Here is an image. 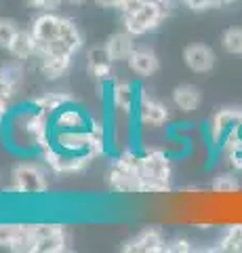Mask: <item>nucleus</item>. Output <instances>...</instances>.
Wrapping results in <instances>:
<instances>
[{
    "label": "nucleus",
    "instance_id": "nucleus-1",
    "mask_svg": "<svg viewBox=\"0 0 242 253\" xmlns=\"http://www.w3.org/2000/svg\"><path fill=\"white\" fill-rule=\"evenodd\" d=\"M6 137L19 152H42L51 144V116L28 101L6 118Z\"/></svg>",
    "mask_w": 242,
    "mask_h": 253
},
{
    "label": "nucleus",
    "instance_id": "nucleus-2",
    "mask_svg": "<svg viewBox=\"0 0 242 253\" xmlns=\"http://www.w3.org/2000/svg\"><path fill=\"white\" fill-rule=\"evenodd\" d=\"M173 163L165 150H147L141 154V194H162L171 190Z\"/></svg>",
    "mask_w": 242,
    "mask_h": 253
},
{
    "label": "nucleus",
    "instance_id": "nucleus-3",
    "mask_svg": "<svg viewBox=\"0 0 242 253\" xmlns=\"http://www.w3.org/2000/svg\"><path fill=\"white\" fill-rule=\"evenodd\" d=\"M107 184L118 194L141 192V154L131 148L122 150L107 173Z\"/></svg>",
    "mask_w": 242,
    "mask_h": 253
},
{
    "label": "nucleus",
    "instance_id": "nucleus-4",
    "mask_svg": "<svg viewBox=\"0 0 242 253\" xmlns=\"http://www.w3.org/2000/svg\"><path fill=\"white\" fill-rule=\"evenodd\" d=\"M13 190L17 194H44L49 179L42 167L36 163H19L13 167Z\"/></svg>",
    "mask_w": 242,
    "mask_h": 253
},
{
    "label": "nucleus",
    "instance_id": "nucleus-5",
    "mask_svg": "<svg viewBox=\"0 0 242 253\" xmlns=\"http://www.w3.org/2000/svg\"><path fill=\"white\" fill-rule=\"evenodd\" d=\"M169 13V4H158V2H145L137 13H133L131 17H122L124 30L131 36H143L145 32L158 28L162 19Z\"/></svg>",
    "mask_w": 242,
    "mask_h": 253
},
{
    "label": "nucleus",
    "instance_id": "nucleus-6",
    "mask_svg": "<svg viewBox=\"0 0 242 253\" xmlns=\"http://www.w3.org/2000/svg\"><path fill=\"white\" fill-rule=\"evenodd\" d=\"M40 154H42L44 165L53 173H80V171H84L93 163V156L64 152V150H59L55 144H53V141L42 150Z\"/></svg>",
    "mask_w": 242,
    "mask_h": 253
},
{
    "label": "nucleus",
    "instance_id": "nucleus-7",
    "mask_svg": "<svg viewBox=\"0 0 242 253\" xmlns=\"http://www.w3.org/2000/svg\"><path fill=\"white\" fill-rule=\"evenodd\" d=\"M0 247H6L17 253H34L32 224L0 221Z\"/></svg>",
    "mask_w": 242,
    "mask_h": 253
},
{
    "label": "nucleus",
    "instance_id": "nucleus-8",
    "mask_svg": "<svg viewBox=\"0 0 242 253\" xmlns=\"http://www.w3.org/2000/svg\"><path fill=\"white\" fill-rule=\"evenodd\" d=\"M34 253H61L68 247L66 228L61 224H32Z\"/></svg>",
    "mask_w": 242,
    "mask_h": 253
},
{
    "label": "nucleus",
    "instance_id": "nucleus-9",
    "mask_svg": "<svg viewBox=\"0 0 242 253\" xmlns=\"http://www.w3.org/2000/svg\"><path fill=\"white\" fill-rule=\"evenodd\" d=\"M91 123H93V116L87 110H82L76 101L59 108L57 112L51 114V131H82V129H89Z\"/></svg>",
    "mask_w": 242,
    "mask_h": 253
},
{
    "label": "nucleus",
    "instance_id": "nucleus-10",
    "mask_svg": "<svg viewBox=\"0 0 242 253\" xmlns=\"http://www.w3.org/2000/svg\"><path fill=\"white\" fill-rule=\"evenodd\" d=\"M242 126V108H223L219 110L208 125V137L215 146L223 144V139L230 135L232 131H236Z\"/></svg>",
    "mask_w": 242,
    "mask_h": 253
},
{
    "label": "nucleus",
    "instance_id": "nucleus-11",
    "mask_svg": "<svg viewBox=\"0 0 242 253\" xmlns=\"http://www.w3.org/2000/svg\"><path fill=\"white\" fill-rule=\"evenodd\" d=\"M87 72L89 76H93L99 84H110L114 83V61L107 53L105 44L101 46H91L87 51Z\"/></svg>",
    "mask_w": 242,
    "mask_h": 253
},
{
    "label": "nucleus",
    "instance_id": "nucleus-12",
    "mask_svg": "<svg viewBox=\"0 0 242 253\" xmlns=\"http://www.w3.org/2000/svg\"><path fill=\"white\" fill-rule=\"evenodd\" d=\"M122 251L127 253H162L167 251V239L160 228H143L135 239L122 245Z\"/></svg>",
    "mask_w": 242,
    "mask_h": 253
},
{
    "label": "nucleus",
    "instance_id": "nucleus-13",
    "mask_svg": "<svg viewBox=\"0 0 242 253\" xmlns=\"http://www.w3.org/2000/svg\"><path fill=\"white\" fill-rule=\"evenodd\" d=\"M171 118V110L158 99H150L147 95H139L137 101V121L141 126H162Z\"/></svg>",
    "mask_w": 242,
    "mask_h": 253
},
{
    "label": "nucleus",
    "instance_id": "nucleus-14",
    "mask_svg": "<svg viewBox=\"0 0 242 253\" xmlns=\"http://www.w3.org/2000/svg\"><path fill=\"white\" fill-rule=\"evenodd\" d=\"M183 61L185 66L196 74H207L215 68V53L210 46L202 44V42H194V44H187L185 51H183Z\"/></svg>",
    "mask_w": 242,
    "mask_h": 253
},
{
    "label": "nucleus",
    "instance_id": "nucleus-15",
    "mask_svg": "<svg viewBox=\"0 0 242 253\" xmlns=\"http://www.w3.org/2000/svg\"><path fill=\"white\" fill-rule=\"evenodd\" d=\"M59 26H61V17L55 15V11H42L32 21L30 30H32L38 46H42V44L53 42L59 36Z\"/></svg>",
    "mask_w": 242,
    "mask_h": 253
},
{
    "label": "nucleus",
    "instance_id": "nucleus-16",
    "mask_svg": "<svg viewBox=\"0 0 242 253\" xmlns=\"http://www.w3.org/2000/svg\"><path fill=\"white\" fill-rule=\"evenodd\" d=\"M139 95H141V93H137V86L133 84V83H129V81H118V83H112V84H110L112 104H114V108L118 110L120 114H124V116H131L133 106L137 108Z\"/></svg>",
    "mask_w": 242,
    "mask_h": 253
},
{
    "label": "nucleus",
    "instance_id": "nucleus-17",
    "mask_svg": "<svg viewBox=\"0 0 242 253\" xmlns=\"http://www.w3.org/2000/svg\"><path fill=\"white\" fill-rule=\"evenodd\" d=\"M72 57L74 55H68V53H53V51H46L42 55H38V70L42 72V76H46L49 81H57V78H61L69 63H72Z\"/></svg>",
    "mask_w": 242,
    "mask_h": 253
},
{
    "label": "nucleus",
    "instance_id": "nucleus-18",
    "mask_svg": "<svg viewBox=\"0 0 242 253\" xmlns=\"http://www.w3.org/2000/svg\"><path fill=\"white\" fill-rule=\"evenodd\" d=\"M171 99H173V106L177 110H181L185 114H192V112H196L202 104V91L196 84H179L173 89Z\"/></svg>",
    "mask_w": 242,
    "mask_h": 253
},
{
    "label": "nucleus",
    "instance_id": "nucleus-19",
    "mask_svg": "<svg viewBox=\"0 0 242 253\" xmlns=\"http://www.w3.org/2000/svg\"><path fill=\"white\" fill-rule=\"evenodd\" d=\"M129 63V70L137 76H152L158 72L160 68V61H158V55L150 49H135L131 53V57L127 59Z\"/></svg>",
    "mask_w": 242,
    "mask_h": 253
},
{
    "label": "nucleus",
    "instance_id": "nucleus-20",
    "mask_svg": "<svg viewBox=\"0 0 242 253\" xmlns=\"http://www.w3.org/2000/svg\"><path fill=\"white\" fill-rule=\"evenodd\" d=\"M133 38L127 30L122 32H116V34L107 36L105 41V49L110 53V57L114 63H120V61H127L131 57V53L135 51V42H133Z\"/></svg>",
    "mask_w": 242,
    "mask_h": 253
},
{
    "label": "nucleus",
    "instance_id": "nucleus-21",
    "mask_svg": "<svg viewBox=\"0 0 242 253\" xmlns=\"http://www.w3.org/2000/svg\"><path fill=\"white\" fill-rule=\"evenodd\" d=\"M6 51H9L17 61H28V59L36 57L38 42L32 34V30H19V34L15 36V41L11 42V46Z\"/></svg>",
    "mask_w": 242,
    "mask_h": 253
},
{
    "label": "nucleus",
    "instance_id": "nucleus-22",
    "mask_svg": "<svg viewBox=\"0 0 242 253\" xmlns=\"http://www.w3.org/2000/svg\"><path fill=\"white\" fill-rule=\"evenodd\" d=\"M72 101H76V99L66 91H49V93H42V95H38V97H34L32 104L51 116L53 112H57L59 108L72 104Z\"/></svg>",
    "mask_w": 242,
    "mask_h": 253
},
{
    "label": "nucleus",
    "instance_id": "nucleus-23",
    "mask_svg": "<svg viewBox=\"0 0 242 253\" xmlns=\"http://www.w3.org/2000/svg\"><path fill=\"white\" fill-rule=\"evenodd\" d=\"M57 38L74 55L82 49V34H80V30H78L76 23L72 19H68V17H61V26H59V36Z\"/></svg>",
    "mask_w": 242,
    "mask_h": 253
},
{
    "label": "nucleus",
    "instance_id": "nucleus-24",
    "mask_svg": "<svg viewBox=\"0 0 242 253\" xmlns=\"http://www.w3.org/2000/svg\"><path fill=\"white\" fill-rule=\"evenodd\" d=\"M217 251H242V224L230 226L217 243Z\"/></svg>",
    "mask_w": 242,
    "mask_h": 253
},
{
    "label": "nucleus",
    "instance_id": "nucleus-25",
    "mask_svg": "<svg viewBox=\"0 0 242 253\" xmlns=\"http://www.w3.org/2000/svg\"><path fill=\"white\" fill-rule=\"evenodd\" d=\"M223 49L230 55H242V28H230L221 36Z\"/></svg>",
    "mask_w": 242,
    "mask_h": 253
},
{
    "label": "nucleus",
    "instance_id": "nucleus-26",
    "mask_svg": "<svg viewBox=\"0 0 242 253\" xmlns=\"http://www.w3.org/2000/svg\"><path fill=\"white\" fill-rule=\"evenodd\" d=\"M217 194H234L240 190V181L236 179V175H232V173H221V175H217L213 179V186Z\"/></svg>",
    "mask_w": 242,
    "mask_h": 253
},
{
    "label": "nucleus",
    "instance_id": "nucleus-27",
    "mask_svg": "<svg viewBox=\"0 0 242 253\" xmlns=\"http://www.w3.org/2000/svg\"><path fill=\"white\" fill-rule=\"evenodd\" d=\"M19 30L21 28L13 19H6V17L0 19V46H2V49H9L11 42L15 41V36L19 34Z\"/></svg>",
    "mask_w": 242,
    "mask_h": 253
},
{
    "label": "nucleus",
    "instance_id": "nucleus-28",
    "mask_svg": "<svg viewBox=\"0 0 242 253\" xmlns=\"http://www.w3.org/2000/svg\"><path fill=\"white\" fill-rule=\"evenodd\" d=\"M0 74H2L9 83H13L15 86H19L21 81H23V70H21L19 63H11V66L2 68V70H0Z\"/></svg>",
    "mask_w": 242,
    "mask_h": 253
},
{
    "label": "nucleus",
    "instance_id": "nucleus-29",
    "mask_svg": "<svg viewBox=\"0 0 242 253\" xmlns=\"http://www.w3.org/2000/svg\"><path fill=\"white\" fill-rule=\"evenodd\" d=\"M192 243L183 239V236H175V239H171L167 241V251L169 253H187V251H192Z\"/></svg>",
    "mask_w": 242,
    "mask_h": 253
},
{
    "label": "nucleus",
    "instance_id": "nucleus-30",
    "mask_svg": "<svg viewBox=\"0 0 242 253\" xmlns=\"http://www.w3.org/2000/svg\"><path fill=\"white\" fill-rule=\"evenodd\" d=\"M143 4H145V0H122L118 4V13H120V17H131V15L137 13Z\"/></svg>",
    "mask_w": 242,
    "mask_h": 253
},
{
    "label": "nucleus",
    "instance_id": "nucleus-31",
    "mask_svg": "<svg viewBox=\"0 0 242 253\" xmlns=\"http://www.w3.org/2000/svg\"><path fill=\"white\" fill-rule=\"evenodd\" d=\"M66 0H28V4L32 9H40V11H57Z\"/></svg>",
    "mask_w": 242,
    "mask_h": 253
},
{
    "label": "nucleus",
    "instance_id": "nucleus-32",
    "mask_svg": "<svg viewBox=\"0 0 242 253\" xmlns=\"http://www.w3.org/2000/svg\"><path fill=\"white\" fill-rule=\"evenodd\" d=\"M15 91H17V86H15L13 83H9L2 74H0V97L11 101V99L15 97Z\"/></svg>",
    "mask_w": 242,
    "mask_h": 253
},
{
    "label": "nucleus",
    "instance_id": "nucleus-33",
    "mask_svg": "<svg viewBox=\"0 0 242 253\" xmlns=\"http://www.w3.org/2000/svg\"><path fill=\"white\" fill-rule=\"evenodd\" d=\"M183 2L192 11H208L215 6V0H183Z\"/></svg>",
    "mask_w": 242,
    "mask_h": 253
},
{
    "label": "nucleus",
    "instance_id": "nucleus-34",
    "mask_svg": "<svg viewBox=\"0 0 242 253\" xmlns=\"http://www.w3.org/2000/svg\"><path fill=\"white\" fill-rule=\"evenodd\" d=\"M9 114H11V101L0 97V125H2L6 118H9Z\"/></svg>",
    "mask_w": 242,
    "mask_h": 253
},
{
    "label": "nucleus",
    "instance_id": "nucleus-35",
    "mask_svg": "<svg viewBox=\"0 0 242 253\" xmlns=\"http://www.w3.org/2000/svg\"><path fill=\"white\" fill-rule=\"evenodd\" d=\"M122 0H95V4H99L101 9H118V4Z\"/></svg>",
    "mask_w": 242,
    "mask_h": 253
},
{
    "label": "nucleus",
    "instance_id": "nucleus-36",
    "mask_svg": "<svg viewBox=\"0 0 242 253\" xmlns=\"http://www.w3.org/2000/svg\"><path fill=\"white\" fill-rule=\"evenodd\" d=\"M68 4H72V6H78V4H84L87 2V0H66Z\"/></svg>",
    "mask_w": 242,
    "mask_h": 253
},
{
    "label": "nucleus",
    "instance_id": "nucleus-37",
    "mask_svg": "<svg viewBox=\"0 0 242 253\" xmlns=\"http://www.w3.org/2000/svg\"><path fill=\"white\" fill-rule=\"evenodd\" d=\"M145 2H158V4H169V0H145Z\"/></svg>",
    "mask_w": 242,
    "mask_h": 253
}]
</instances>
